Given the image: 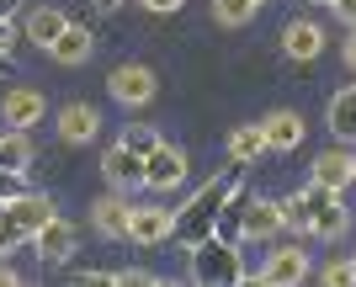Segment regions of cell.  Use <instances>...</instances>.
<instances>
[{"mask_svg":"<svg viewBox=\"0 0 356 287\" xmlns=\"http://www.w3.org/2000/svg\"><path fill=\"white\" fill-rule=\"evenodd\" d=\"M245 181V165H229V170H218L213 181H202L197 186V197H186L176 208V229H170V240L186 250V245H197V240H208L213 229H218V213H223V202H229V192Z\"/></svg>","mask_w":356,"mask_h":287,"instance_id":"1","label":"cell"},{"mask_svg":"<svg viewBox=\"0 0 356 287\" xmlns=\"http://www.w3.org/2000/svg\"><path fill=\"white\" fill-rule=\"evenodd\" d=\"M186 256H192L186 272H192V282H202V287H239V282H250L245 261H239V245L223 240V234H208V240L186 245Z\"/></svg>","mask_w":356,"mask_h":287,"instance_id":"2","label":"cell"},{"mask_svg":"<svg viewBox=\"0 0 356 287\" xmlns=\"http://www.w3.org/2000/svg\"><path fill=\"white\" fill-rule=\"evenodd\" d=\"M186 181V154L176 144H160V149L144 154V186L149 192H170V186Z\"/></svg>","mask_w":356,"mask_h":287,"instance_id":"3","label":"cell"},{"mask_svg":"<svg viewBox=\"0 0 356 287\" xmlns=\"http://www.w3.org/2000/svg\"><path fill=\"white\" fill-rule=\"evenodd\" d=\"M74 224L70 218H48L43 229H38V234H32V256L43 261V266H64V261L74 256Z\"/></svg>","mask_w":356,"mask_h":287,"instance_id":"4","label":"cell"},{"mask_svg":"<svg viewBox=\"0 0 356 287\" xmlns=\"http://www.w3.org/2000/svg\"><path fill=\"white\" fill-rule=\"evenodd\" d=\"M102 176H106V186H118V192H134V186H144V154L128 149V144L118 138V144L102 154Z\"/></svg>","mask_w":356,"mask_h":287,"instance_id":"5","label":"cell"},{"mask_svg":"<svg viewBox=\"0 0 356 287\" xmlns=\"http://www.w3.org/2000/svg\"><path fill=\"white\" fill-rule=\"evenodd\" d=\"M106 85H112V96H118L122 106H149L154 101V69H144V64H118V69L106 75Z\"/></svg>","mask_w":356,"mask_h":287,"instance_id":"6","label":"cell"},{"mask_svg":"<svg viewBox=\"0 0 356 287\" xmlns=\"http://www.w3.org/2000/svg\"><path fill=\"white\" fill-rule=\"evenodd\" d=\"M255 282H266V287H298V282H309V256H303V245H282V250L266 261V272H255Z\"/></svg>","mask_w":356,"mask_h":287,"instance_id":"7","label":"cell"},{"mask_svg":"<svg viewBox=\"0 0 356 287\" xmlns=\"http://www.w3.org/2000/svg\"><path fill=\"white\" fill-rule=\"evenodd\" d=\"M48 112L43 91H32V85H11L6 91V101H0V117H6V128H38Z\"/></svg>","mask_w":356,"mask_h":287,"instance_id":"8","label":"cell"},{"mask_svg":"<svg viewBox=\"0 0 356 287\" xmlns=\"http://www.w3.org/2000/svg\"><path fill=\"white\" fill-rule=\"evenodd\" d=\"M90 224L102 229L106 240H128V224H134V202L112 186L106 197H96V208H90Z\"/></svg>","mask_w":356,"mask_h":287,"instance_id":"9","label":"cell"},{"mask_svg":"<svg viewBox=\"0 0 356 287\" xmlns=\"http://www.w3.org/2000/svg\"><path fill=\"white\" fill-rule=\"evenodd\" d=\"M0 213H6V218H11V224L27 234V240L48 224V218H59V213H54V202H48L43 192H22V197H11V202H6Z\"/></svg>","mask_w":356,"mask_h":287,"instance_id":"10","label":"cell"},{"mask_svg":"<svg viewBox=\"0 0 356 287\" xmlns=\"http://www.w3.org/2000/svg\"><path fill=\"white\" fill-rule=\"evenodd\" d=\"M170 229H176V213L160 208V202H149V208H134L128 240L134 245H160V240H170Z\"/></svg>","mask_w":356,"mask_h":287,"instance_id":"11","label":"cell"},{"mask_svg":"<svg viewBox=\"0 0 356 287\" xmlns=\"http://www.w3.org/2000/svg\"><path fill=\"white\" fill-rule=\"evenodd\" d=\"M96 128H102V112H96L90 101H70L59 112V138H64V144H90Z\"/></svg>","mask_w":356,"mask_h":287,"instance_id":"12","label":"cell"},{"mask_svg":"<svg viewBox=\"0 0 356 287\" xmlns=\"http://www.w3.org/2000/svg\"><path fill=\"white\" fill-rule=\"evenodd\" d=\"M282 54L298 59V64L319 59V54H325V32L314 27V22H287V27H282Z\"/></svg>","mask_w":356,"mask_h":287,"instance_id":"13","label":"cell"},{"mask_svg":"<svg viewBox=\"0 0 356 287\" xmlns=\"http://www.w3.org/2000/svg\"><path fill=\"white\" fill-rule=\"evenodd\" d=\"M277 234H282V202L250 197V208H245V240H277Z\"/></svg>","mask_w":356,"mask_h":287,"instance_id":"14","label":"cell"},{"mask_svg":"<svg viewBox=\"0 0 356 287\" xmlns=\"http://www.w3.org/2000/svg\"><path fill=\"white\" fill-rule=\"evenodd\" d=\"M64 27H70V16H64L59 6H38V11L22 22V38H27V43H38V48H54V38H59Z\"/></svg>","mask_w":356,"mask_h":287,"instance_id":"15","label":"cell"},{"mask_svg":"<svg viewBox=\"0 0 356 287\" xmlns=\"http://www.w3.org/2000/svg\"><path fill=\"white\" fill-rule=\"evenodd\" d=\"M261 128H266V144H271V149H282V154L298 149V144H303V133H309L298 112H266V117H261Z\"/></svg>","mask_w":356,"mask_h":287,"instance_id":"16","label":"cell"},{"mask_svg":"<svg viewBox=\"0 0 356 287\" xmlns=\"http://www.w3.org/2000/svg\"><path fill=\"white\" fill-rule=\"evenodd\" d=\"M261 154H271L266 128H261V122H239L234 133H229V160H239V165H255Z\"/></svg>","mask_w":356,"mask_h":287,"instance_id":"17","label":"cell"},{"mask_svg":"<svg viewBox=\"0 0 356 287\" xmlns=\"http://www.w3.org/2000/svg\"><path fill=\"white\" fill-rule=\"evenodd\" d=\"M314 181H325V186H335V192H346V186L356 181V154H346V149L319 154V160H314Z\"/></svg>","mask_w":356,"mask_h":287,"instance_id":"18","label":"cell"},{"mask_svg":"<svg viewBox=\"0 0 356 287\" xmlns=\"http://www.w3.org/2000/svg\"><path fill=\"white\" fill-rule=\"evenodd\" d=\"M90 48H96V38H90V27H80V22H70V27H64L59 38H54V48H48V54H54V59H59V64H86V59H90Z\"/></svg>","mask_w":356,"mask_h":287,"instance_id":"19","label":"cell"},{"mask_svg":"<svg viewBox=\"0 0 356 287\" xmlns=\"http://www.w3.org/2000/svg\"><path fill=\"white\" fill-rule=\"evenodd\" d=\"M330 133L356 144V85H341V91L330 96Z\"/></svg>","mask_w":356,"mask_h":287,"instance_id":"20","label":"cell"},{"mask_svg":"<svg viewBox=\"0 0 356 287\" xmlns=\"http://www.w3.org/2000/svg\"><path fill=\"white\" fill-rule=\"evenodd\" d=\"M245 208H250V192H245V186H234V192H229V202H223V213H218V229H213V234H223V240H245Z\"/></svg>","mask_w":356,"mask_h":287,"instance_id":"21","label":"cell"},{"mask_svg":"<svg viewBox=\"0 0 356 287\" xmlns=\"http://www.w3.org/2000/svg\"><path fill=\"white\" fill-rule=\"evenodd\" d=\"M346 229H351V213H346V202H341V197H335V202H325V208H314L309 234H319V240H341Z\"/></svg>","mask_w":356,"mask_h":287,"instance_id":"22","label":"cell"},{"mask_svg":"<svg viewBox=\"0 0 356 287\" xmlns=\"http://www.w3.org/2000/svg\"><path fill=\"white\" fill-rule=\"evenodd\" d=\"M27 160H32L27 128H0V165L6 170H27Z\"/></svg>","mask_w":356,"mask_h":287,"instance_id":"23","label":"cell"},{"mask_svg":"<svg viewBox=\"0 0 356 287\" xmlns=\"http://www.w3.org/2000/svg\"><path fill=\"white\" fill-rule=\"evenodd\" d=\"M255 11H261L255 0H213V16H218L223 27H245V22H250Z\"/></svg>","mask_w":356,"mask_h":287,"instance_id":"24","label":"cell"},{"mask_svg":"<svg viewBox=\"0 0 356 287\" xmlns=\"http://www.w3.org/2000/svg\"><path fill=\"white\" fill-rule=\"evenodd\" d=\"M309 224H314V213H309V202H303V192L287 197V202H282V229H293V234H309Z\"/></svg>","mask_w":356,"mask_h":287,"instance_id":"25","label":"cell"},{"mask_svg":"<svg viewBox=\"0 0 356 287\" xmlns=\"http://www.w3.org/2000/svg\"><path fill=\"white\" fill-rule=\"evenodd\" d=\"M122 144H128V149H138V154H149V149H160L165 138L154 133L149 122H128V133H122Z\"/></svg>","mask_w":356,"mask_h":287,"instance_id":"26","label":"cell"},{"mask_svg":"<svg viewBox=\"0 0 356 287\" xmlns=\"http://www.w3.org/2000/svg\"><path fill=\"white\" fill-rule=\"evenodd\" d=\"M22 43H27V38H22V22L6 11V16H0V54H16Z\"/></svg>","mask_w":356,"mask_h":287,"instance_id":"27","label":"cell"},{"mask_svg":"<svg viewBox=\"0 0 356 287\" xmlns=\"http://www.w3.org/2000/svg\"><path fill=\"white\" fill-rule=\"evenodd\" d=\"M22 245H32V240L11 224V218H6V213H0V256H11V250H22Z\"/></svg>","mask_w":356,"mask_h":287,"instance_id":"28","label":"cell"},{"mask_svg":"<svg viewBox=\"0 0 356 287\" xmlns=\"http://www.w3.org/2000/svg\"><path fill=\"white\" fill-rule=\"evenodd\" d=\"M325 282L330 287H351L356 282V256L351 261H330V266H325Z\"/></svg>","mask_w":356,"mask_h":287,"instance_id":"29","label":"cell"},{"mask_svg":"<svg viewBox=\"0 0 356 287\" xmlns=\"http://www.w3.org/2000/svg\"><path fill=\"white\" fill-rule=\"evenodd\" d=\"M22 192H27V176L0 165V202H11V197H22Z\"/></svg>","mask_w":356,"mask_h":287,"instance_id":"30","label":"cell"},{"mask_svg":"<svg viewBox=\"0 0 356 287\" xmlns=\"http://www.w3.org/2000/svg\"><path fill=\"white\" fill-rule=\"evenodd\" d=\"M330 11H335V16H341V22H346V27H356V0H335V6H330Z\"/></svg>","mask_w":356,"mask_h":287,"instance_id":"31","label":"cell"},{"mask_svg":"<svg viewBox=\"0 0 356 287\" xmlns=\"http://www.w3.org/2000/svg\"><path fill=\"white\" fill-rule=\"evenodd\" d=\"M144 6H149V11H154V16H170V11H181L186 0H144Z\"/></svg>","mask_w":356,"mask_h":287,"instance_id":"32","label":"cell"},{"mask_svg":"<svg viewBox=\"0 0 356 287\" xmlns=\"http://www.w3.org/2000/svg\"><path fill=\"white\" fill-rule=\"evenodd\" d=\"M16 75V59H11V54H0V80H11Z\"/></svg>","mask_w":356,"mask_h":287,"instance_id":"33","label":"cell"},{"mask_svg":"<svg viewBox=\"0 0 356 287\" xmlns=\"http://www.w3.org/2000/svg\"><path fill=\"white\" fill-rule=\"evenodd\" d=\"M346 64L356 69V27H351V38H346Z\"/></svg>","mask_w":356,"mask_h":287,"instance_id":"34","label":"cell"},{"mask_svg":"<svg viewBox=\"0 0 356 287\" xmlns=\"http://www.w3.org/2000/svg\"><path fill=\"white\" fill-rule=\"evenodd\" d=\"M90 6H96V11H118L122 0H90Z\"/></svg>","mask_w":356,"mask_h":287,"instance_id":"35","label":"cell"},{"mask_svg":"<svg viewBox=\"0 0 356 287\" xmlns=\"http://www.w3.org/2000/svg\"><path fill=\"white\" fill-rule=\"evenodd\" d=\"M16 282V272H11V266H0V287H11Z\"/></svg>","mask_w":356,"mask_h":287,"instance_id":"36","label":"cell"},{"mask_svg":"<svg viewBox=\"0 0 356 287\" xmlns=\"http://www.w3.org/2000/svg\"><path fill=\"white\" fill-rule=\"evenodd\" d=\"M6 11H16V0H0V16H6Z\"/></svg>","mask_w":356,"mask_h":287,"instance_id":"37","label":"cell"},{"mask_svg":"<svg viewBox=\"0 0 356 287\" xmlns=\"http://www.w3.org/2000/svg\"><path fill=\"white\" fill-rule=\"evenodd\" d=\"M319 6H335V0H319Z\"/></svg>","mask_w":356,"mask_h":287,"instance_id":"38","label":"cell"},{"mask_svg":"<svg viewBox=\"0 0 356 287\" xmlns=\"http://www.w3.org/2000/svg\"><path fill=\"white\" fill-rule=\"evenodd\" d=\"M255 6H266V0H255Z\"/></svg>","mask_w":356,"mask_h":287,"instance_id":"39","label":"cell"}]
</instances>
